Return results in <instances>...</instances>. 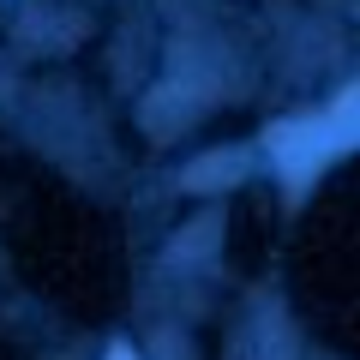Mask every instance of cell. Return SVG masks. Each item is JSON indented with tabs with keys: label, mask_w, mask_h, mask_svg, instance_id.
<instances>
[{
	"label": "cell",
	"mask_w": 360,
	"mask_h": 360,
	"mask_svg": "<svg viewBox=\"0 0 360 360\" xmlns=\"http://www.w3.org/2000/svg\"><path fill=\"white\" fill-rule=\"evenodd\" d=\"M270 156L288 180H307L324 156H336V144L324 132V120H283V127H270Z\"/></svg>",
	"instance_id": "6da1fadb"
},
{
	"label": "cell",
	"mask_w": 360,
	"mask_h": 360,
	"mask_svg": "<svg viewBox=\"0 0 360 360\" xmlns=\"http://www.w3.org/2000/svg\"><path fill=\"white\" fill-rule=\"evenodd\" d=\"M240 174H246V156L240 150H222L217 162H193V168H186V186H193V193H210V186H234Z\"/></svg>",
	"instance_id": "7a4b0ae2"
},
{
	"label": "cell",
	"mask_w": 360,
	"mask_h": 360,
	"mask_svg": "<svg viewBox=\"0 0 360 360\" xmlns=\"http://www.w3.org/2000/svg\"><path fill=\"white\" fill-rule=\"evenodd\" d=\"M108 360H139V354H132V348H108Z\"/></svg>",
	"instance_id": "3957f363"
}]
</instances>
